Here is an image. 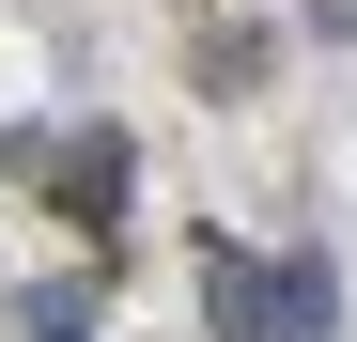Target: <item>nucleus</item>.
Wrapping results in <instances>:
<instances>
[{"mask_svg":"<svg viewBox=\"0 0 357 342\" xmlns=\"http://www.w3.org/2000/svg\"><path fill=\"white\" fill-rule=\"evenodd\" d=\"M202 327H218V342H280V265H233V249H218V265H202Z\"/></svg>","mask_w":357,"mask_h":342,"instance_id":"nucleus-1","label":"nucleus"},{"mask_svg":"<svg viewBox=\"0 0 357 342\" xmlns=\"http://www.w3.org/2000/svg\"><path fill=\"white\" fill-rule=\"evenodd\" d=\"M47 187H63L78 218H109V202H125V140H109V125L93 140H47Z\"/></svg>","mask_w":357,"mask_h":342,"instance_id":"nucleus-2","label":"nucleus"},{"mask_svg":"<svg viewBox=\"0 0 357 342\" xmlns=\"http://www.w3.org/2000/svg\"><path fill=\"white\" fill-rule=\"evenodd\" d=\"M326 311H342V280H326V249H295V265H280V342H326Z\"/></svg>","mask_w":357,"mask_h":342,"instance_id":"nucleus-3","label":"nucleus"}]
</instances>
